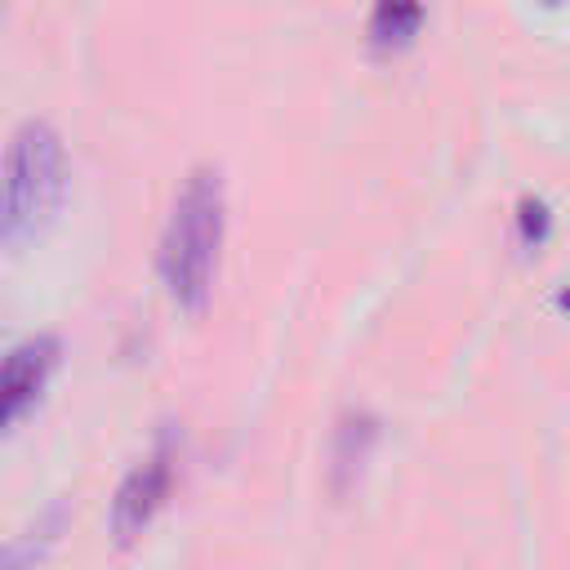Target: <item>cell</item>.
Instances as JSON below:
<instances>
[{"mask_svg": "<svg viewBox=\"0 0 570 570\" xmlns=\"http://www.w3.org/2000/svg\"><path fill=\"white\" fill-rule=\"evenodd\" d=\"M223 232H227V191H223V174L200 165L183 178L165 232H160V249H156V272L165 294L174 298V307L183 312H205L209 294H214V276H218V254H223Z\"/></svg>", "mask_w": 570, "mask_h": 570, "instance_id": "6da1fadb", "label": "cell"}, {"mask_svg": "<svg viewBox=\"0 0 570 570\" xmlns=\"http://www.w3.org/2000/svg\"><path fill=\"white\" fill-rule=\"evenodd\" d=\"M71 187L67 142L49 120H27L0 151V249L36 245L62 214Z\"/></svg>", "mask_w": 570, "mask_h": 570, "instance_id": "7a4b0ae2", "label": "cell"}, {"mask_svg": "<svg viewBox=\"0 0 570 570\" xmlns=\"http://www.w3.org/2000/svg\"><path fill=\"white\" fill-rule=\"evenodd\" d=\"M174 445L160 441L142 463H134L125 472V481L116 485V499H111V534L120 543L138 539L156 517L160 508L169 503V490H174Z\"/></svg>", "mask_w": 570, "mask_h": 570, "instance_id": "3957f363", "label": "cell"}, {"mask_svg": "<svg viewBox=\"0 0 570 570\" xmlns=\"http://www.w3.org/2000/svg\"><path fill=\"white\" fill-rule=\"evenodd\" d=\"M58 356H62V347L49 334L27 338L0 356V432L40 401L49 374L58 370Z\"/></svg>", "mask_w": 570, "mask_h": 570, "instance_id": "277c9868", "label": "cell"}, {"mask_svg": "<svg viewBox=\"0 0 570 570\" xmlns=\"http://www.w3.org/2000/svg\"><path fill=\"white\" fill-rule=\"evenodd\" d=\"M423 18H428L423 0H374L365 36L379 53H396V49L414 45V36L423 31Z\"/></svg>", "mask_w": 570, "mask_h": 570, "instance_id": "5b68a950", "label": "cell"}, {"mask_svg": "<svg viewBox=\"0 0 570 570\" xmlns=\"http://www.w3.org/2000/svg\"><path fill=\"white\" fill-rule=\"evenodd\" d=\"M53 539H58V512H49V517H40L31 530L13 534V539L0 548V570H36V561L53 548Z\"/></svg>", "mask_w": 570, "mask_h": 570, "instance_id": "8992f818", "label": "cell"}, {"mask_svg": "<svg viewBox=\"0 0 570 570\" xmlns=\"http://www.w3.org/2000/svg\"><path fill=\"white\" fill-rule=\"evenodd\" d=\"M552 236V205L543 196H521L517 205V240L525 249H543Z\"/></svg>", "mask_w": 570, "mask_h": 570, "instance_id": "52a82bcc", "label": "cell"}, {"mask_svg": "<svg viewBox=\"0 0 570 570\" xmlns=\"http://www.w3.org/2000/svg\"><path fill=\"white\" fill-rule=\"evenodd\" d=\"M543 4H561V0H543Z\"/></svg>", "mask_w": 570, "mask_h": 570, "instance_id": "ba28073f", "label": "cell"}]
</instances>
